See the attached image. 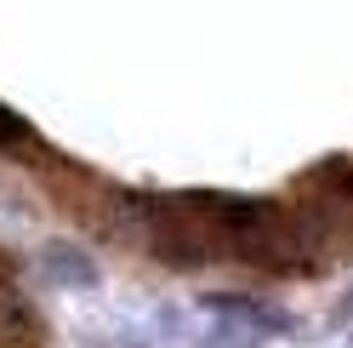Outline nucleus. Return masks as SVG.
Here are the masks:
<instances>
[{"label": "nucleus", "mask_w": 353, "mask_h": 348, "mask_svg": "<svg viewBox=\"0 0 353 348\" xmlns=\"http://www.w3.org/2000/svg\"><path fill=\"white\" fill-rule=\"evenodd\" d=\"M29 337H34V314H29V302L6 286V274H0V348H17Z\"/></svg>", "instance_id": "1"}]
</instances>
